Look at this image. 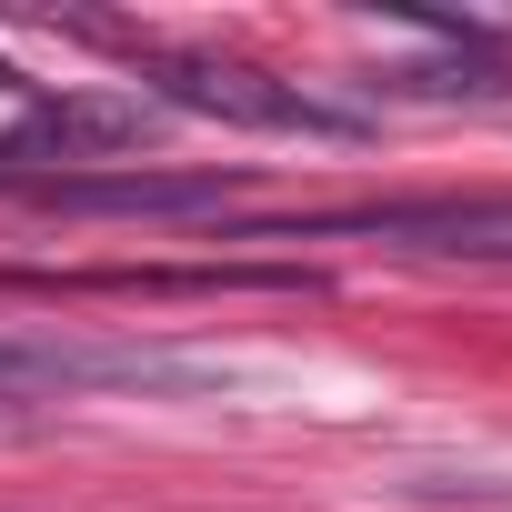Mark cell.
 <instances>
[{
  "label": "cell",
  "instance_id": "1",
  "mask_svg": "<svg viewBox=\"0 0 512 512\" xmlns=\"http://www.w3.org/2000/svg\"><path fill=\"white\" fill-rule=\"evenodd\" d=\"M151 101L161 111H201V121H241V131H302V141H352V111H322L312 91L251 71V61H211V51H171L151 61Z\"/></svg>",
  "mask_w": 512,
  "mask_h": 512
},
{
  "label": "cell",
  "instance_id": "2",
  "mask_svg": "<svg viewBox=\"0 0 512 512\" xmlns=\"http://www.w3.org/2000/svg\"><path fill=\"white\" fill-rule=\"evenodd\" d=\"M392 241V251H512V201H382V211H332V221H272L241 241Z\"/></svg>",
  "mask_w": 512,
  "mask_h": 512
},
{
  "label": "cell",
  "instance_id": "3",
  "mask_svg": "<svg viewBox=\"0 0 512 512\" xmlns=\"http://www.w3.org/2000/svg\"><path fill=\"white\" fill-rule=\"evenodd\" d=\"M41 211H101V221H201L241 201V171H61L31 181Z\"/></svg>",
  "mask_w": 512,
  "mask_h": 512
}]
</instances>
